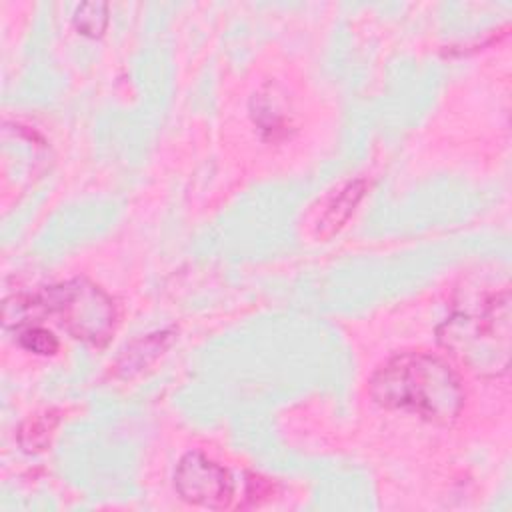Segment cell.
<instances>
[{"instance_id": "obj_9", "label": "cell", "mask_w": 512, "mask_h": 512, "mask_svg": "<svg viewBox=\"0 0 512 512\" xmlns=\"http://www.w3.org/2000/svg\"><path fill=\"white\" fill-rule=\"evenodd\" d=\"M18 342L22 348L48 356L54 354L58 350V340L52 332L40 328V326H26L22 328V332L18 334Z\"/></svg>"}, {"instance_id": "obj_7", "label": "cell", "mask_w": 512, "mask_h": 512, "mask_svg": "<svg viewBox=\"0 0 512 512\" xmlns=\"http://www.w3.org/2000/svg\"><path fill=\"white\" fill-rule=\"evenodd\" d=\"M58 414L54 410L38 412L20 426L18 442L26 452H42L50 444V436L58 424Z\"/></svg>"}, {"instance_id": "obj_2", "label": "cell", "mask_w": 512, "mask_h": 512, "mask_svg": "<svg viewBox=\"0 0 512 512\" xmlns=\"http://www.w3.org/2000/svg\"><path fill=\"white\" fill-rule=\"evenodd\" d=\"M438 342L468 370L498 376L510 364V294L502 290L476 310H458L438 328Z\"/></svg>"}, {"instance_id": "obj_6", "label": "cell", "mask_w": 512, "mask_h": 512, "mask_svg": "<svg viewBox=\"0 0 512 512\" xmlns=\"http://www.w3.org/2000/svg\"><path fill=\"white\" fill-rule=\"evenodd\" d=\"M170 340H172L170 332H156V334H150V336L134 342L130 348H126V352L120 358L116 368L124 370L128 376L134 370H142L144 366H148L152 360H156L168 348Z\"/></svg>"}, {"instance_id": "obj_3", "label": "cell", "mask_w": 512, "mask_h": 512, "mask_svg": "<svg viewBox=\"0 0 512 512\" xmlns=\"http://www.w3.org/2000/svg\"><path fill=\"white\" fill-rule=\"evenodd\" d=\"M48 312L74 336L92 346H102L114 332L116 310L112 298L96 284L74 278L56 286L44 288L30 298L6 300L4 312Z\"/></svg>"}, {"instance_id": "obj_8", "label": "cell", "mask_w": 512, "mask_h": 512, "mask_svg": "<svg viewBox=\"0 0 512 512\" xmlns=\"http://www.w3.org/2000/svg\"><path fill=\"white\" fill-rule=\"evenodd\" d=\"M108 24V6L102 2H86L76 8L74 26L80 34L96 38Z\"/></svg>"}, {"instance_id": "obj_4", "label": "cell", "mask_w": 512, "mask_h": 512, "mask_svg": "<svg viewBox=\"0 0 512 512\" xmlns=\"http://www.w3.org/2000/svg\"><path fill=\"white\" fill-rule=\"evenodd\" d=\"M174 488L188 504L214 510L226 508L234 494L228 470L200 452H188L180 458L174 472Z\"/></svg>"}, {"instance_id": "obj_1", "label": "cell", "mask_w": 512, "mask_h": 512, "mask_svg": "<svg viewBox=\"0 0 512 512\" xmlns=\"http://www.w3.org/2000/svg\"><path fill=\"white\" fill-rule=\"evenodd\" d=\"M370 396L384 408L406 410L436 424L452 422L464 404L456 372L428 352H402L370 378Z\"/></svg>"}, {"instance_id": "obj_5", "label": "cell", "mask_w": 512, "mask_h": 512, "mask_svg": "<svg viewBox=\"0 0 512 512\" xmlns=\"http://www.w3.org/2000/svg\"><path fill=\"white\" fill-rule=\"evenodd\" d=\"M364 190H366L364 180H354V182H348L346 186H342L330 198V202L320 212V216L316 218V234L320 238L332 236L348 220V216L354 212V206L364 196Z\"/></svg>"}]
</instances>
